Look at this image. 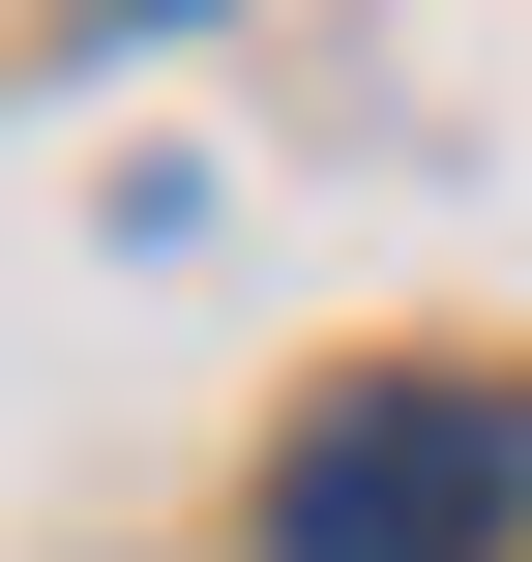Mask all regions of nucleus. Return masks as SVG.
I'll return each mask as SVG.
<instances>
[{
	"instance_id": "obj_1",
	"label": "nucleus",
	"mask_w": 532,
	"mask_h": 562,
	"mask_svg": "<svg viewBox=\"0 0 532 562\" xmlns=\"http://www.w3.org/2000/svg\"><path fill=\"white\" fill-rule=\"evenodd\" d=\"M532 504V385H326L267 445V562H474Z\"/></svg>"
}]
</instances>
